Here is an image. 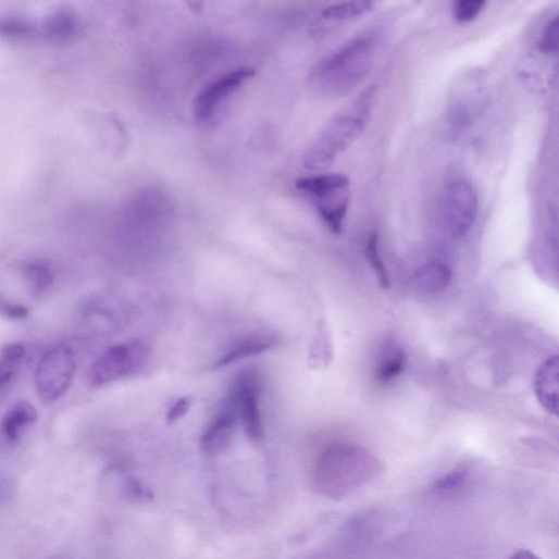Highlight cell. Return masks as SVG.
<instances>
[{
	"mask_svg": "<svg viewBox=\"0 0 559 559\" xmlns=\"http://www.w3.org/2000/svg\"><path fill=\"white\" fill-rule=\"evenodd\" d=\"M378 52V40L362 36L343 46L320 62L310 83L320 94L339 97L351 92L372 71Z\"/></svg>",
	"mask_w": 559,
	"mask_h": 559,
	"instance_id": "1",
	"label": "cell"
},
{
	"mask_svg": "<svg viewBox=\"0 0 559 559\" xmlns=\"http://www.w3.org/2000/svg\"><path fill=\"white\" fill-rule=\"evenodd\" d=\"M374 97L375 87H372L351 109L338 114L325 126L305 154L307 169H327L351 147L365 128Z\"/></svg>",
	"mask_w": 559,
	"mask_h": 559,
	"instance_id": "2",
	"label": "cell"
},
{
	"mask_svg": "<svg viewBox=\"0 0 559 559\" xmlns=\"http://www.w3.org/2000/svg\"><path fill=\"white\" fill-rule=\"evenodd\" d=\"M77 371V356L70 345L49 350L39 361L35 386L40 400L54 403L70 390Z\"/></svg>",
	"mask_w": 559,
	"mask_h": 559,
	"instance_id": "3",
	"label": "cell"
},
{
	"mask_svg": "<svg viewBox=\"0 0 559 559\" xmlns=\"http://www.w3.org/2000/svg\"><path fill=\"white\" fill-rule=\"evenodd\" d=\"M147 359V348L138 341L114 346L94 363L88 381L94 387L113 383L139 371Z\"/></svg>",
	"mask_w": 559,
	"mask_h": 559,
	"instance_id": "4",
	"label": "cell"
},
{
	"mask_svg": "<svg viewBox=\"0 0 559 559\" xmlns=\"http://www.w3.org/2000/svg\"><path fill=\"white\" fill-rule=\"evenodd\" d=\"M260 395L261 385L257 373L245 371L233 383L228 397L246 436L252 443H260L264 435Z\"/></svg>",
	"mask_w": 559,
	"mask_h": 559,
	"instance_id": "5",
	"label": "cell"
},
{
	"mask_svg": "<svg viewBox=\"0 0 559 559\" xmlns=\"http://www.w3.org/2000/svg\"><path fill=\"white\" fill-rule=\"evenodd\" d=\"M443 211L451 236L460 238L467 235L479 213V198L473 185L464 179L452 181L445 190Z\"/></svg>",
	"mask_w": 559,
	"mask_h": 559,
	"instance_id": "6",
	"label": "cell"
},
{
	"mask_svg": "<svg viewBox=\"0 0 559 559\" xmlns=\"http://www.w3.org/2000/svg\"><path fill=\"white\" fill-rule=\"evenodd\" d=\"M250 67H239L228 72L207 85L194 101V115L199 123H209L213 120L222 105L254 76Z\"/></svg>",
	"mask_w": 559,
	"mask_h": 559,
	"instance_id": "7",
	"label": "cell"
},
{
	"mask_svg": "<svg viewBox=\"0 0 559 559\" xmlns=\"http://www.w3.org/2000/svg\"><path fill=\"white\" fill-rule=\"evenodd\" d=\"M237 417L234 408L227 401L215 418L204 430L200 445L202 450L210 456H215L226 450L232 442Z\"/></svg>",
	"mask_w": 559,
	"mask_h": 559,
	"instance_id": "8",
	"label": "cell"
},
{
	"mask_svg": "<svg viewBox=\"0 0 559 559\" xmlns=\"http://www.w3.org/2000/svg\"><path fill=\"white\" fill-rule=\"evenodd\" d=\"M278 340L266 334H256L240 338L215 362L214 369H221L238 361L260 356L275 348Z\"/></svg>",
	"mask_w": 559,
	"mask_h": 559,
	"instance_id": "9",
	"label": "cell"
},
{
	"mask_svg": "<svg viewBox=\"0 0 559 559\" xmlns=\"http://www.w3.org/2000/svg\"><path fill=\"white\" fill-rule=\"evenodd\" d=\"M37 421V409L28 401H21L0 422V434L9 444H16Z\"/></svg>",
	"mask_w": 559,
	"mask_h": 559,
	"instance_id": "10",
	"label": "cell"
},
{
	"mask_svg": "<svg viewBox=\"0 0 559 559\" xmlns=\"http://www.w3.org/2000/svg\"><path fill=\"white\" fill-rule=\"evenodd\" d=\"M20 272L28 293L40 298L48 294L55 283V271L50 261L46 259H30L24 261Z\"/></svg>",
	"mask_w": 559,
	"mask_h": 559,
	"instance_id": "11",
	"label": "cell"
},
{
	"mask_svg": "<svg viewBox=\"0 0 559 559\" xmlns=\"http://www.w3.org/2000/svg\"><path fill=\"white\" fill-rule=\"evenodd\" d=\"M535 394L539 405L549 414L558 415V360L548 359L539 368L535 377Z\"/></svg>",
	"mask_w": 559,
	"mask_h": 559,
	"instance_id": "12",
	"label": "cell"
},
{
	"mask_svg": "<svg viewBox=\"0 0 559 559\" xmlns=\"http://www.w3.org/2000/svg\"><path fill=\"white\" fill-rule=\"evenodd\" d=\"M296 185L300 191L314 201L324 196L348 189L350 181L343 174H323L300 178Z\"/></svg>",
	"mask_w": 559,
	"mask_h": 559,
	"instance_id": "13",
	"label": "cell"
},
{
	"mask_svg": "<svg viewBox=\"0 0 559 559\" xmlns=\"http://www.w3.org/2000/svg\"><path fill=\"white\" fill-rule=\"evenodd\" d=\"M349 200L348 189L314 200L322 219L335 233H340L343 229Z\"/></svg>",
	"mask_w": 559,
	"mask_h": 559,
	"instance_id": "14",
	"label": "cell"
},
{
	"mask_svg": "<svg viewBox=\"0 0 559 559\" xmlns=\"http://www.w3.org/2000/svg\"><path fill=\"white\" fill-rule=\"evenodd\" d=\"M407 367V355L403 348L389 341L385 344L376 368V378L382 384L397 380Z\"/></svg>",
	"mask_w": 559,
	"mask_h": 559,
	"instance_id": "15",
	"label": "cell"
},
{
	"mask_svg": "<svg viewBox=\"0 0 559 559\" xmlns=\"http://www.w3.org/2000/svg\"><path fill=\"white\" fill-rule=\"evenodd\" d=\"M450 268L438 261H432L419 268L415 278L418 287L426 294L445 290L451 282Z\"/></svg>",
	"mask_w": 559,
	"mask_h": 559,
	"instance_id": "16",
	"label": "cell"
},
{
	"mask_svg": "<svg viewBox=\"0 0 559 559\" xmlns=\"http://www.w3.org/2000/svg\"><path fill=\"white\" fill-rule=\"evenodd\" d=\"M26 358L22 344H9L0 349V390L5 389L21 372Z\"/></svg>",
	"mask_w": 559,
	"mask_h": 559,
	"instance_id": "17",
	"label": "cell"
},
{
	"mask_svg": "<svg viewBox=\"0 0 559 559\" xmlns=\"http://www.w3.org/2000/svg\"><path fill=\"white\" fill-rule=\"evenodd\" d=\"M333 353V345L328 331L321 324L310 350V364L313 369L325 368L331 363Z\"/></svg>",
	"mask_w": 559,
	"mask_h": 559,
	"instance_id": "18",
	"label": "cell"
},
{
	"mask_svg": "<svg viewBox=\"0 0 559 559\" xmlns=\"http://www.w3.org/2000/svg\"><path fill=\"white\" fill-rule=\"evenodd\" d=\"M371 2H347L333 5L325 10L323 17L328 21L344 22L356 20L373 11Z\"/></svg>",
	"mask_w": 559,
	"mask_h": 559,
	"instance_id": "19",
	"label": "cell"
},
{
	"mask_svg": "<svg viewBox=\"0 0 559 559\" xmlns=\"http://www.w3.org/2000/svg\"><path fill=\"white\" fill-rule=\"evenodd\" d=\"M367 257L377 275L378 282L384 289L390 288V280L378 247V235L372 233L367 241Z\"/></svg>",
	"mask_w": 559,
	"mask_h": 559,
	"instance_id": "20",
	"label": "cell"
},
{
	"mask_svg": "<svg viewBox=\"0 0 559 559\" xmlns=\"http://www.w3.org/2000/svg\"><path fill=\"white\" fill-rule=\"evenodd\" d=\"M485 5L483 0H461L455 5L454 17L461 24L471 23L482 13Z\"/></svg>",
	"mask_w": 559,
	"mask_h": 559,
	"instance_id": "21",
	"label": "cell"
},
{
	"mask_svg": "<svg viewBox=\"0 0 559 559\" xmlns=\"http://www.w3.org/2000/svg\"><path fill=\"white\" fill-rule=\"evenodd\" d=\"M29 310L24 305L12 298L0 295V318L9 321H22L27 319Z\"/></svg>",
	"mask_w": 559,
	"mask_h": 559,
	"instance_id": "22",
	"label": "cell"
},
{
	"mask_svg": "<svg viewBox=\"0 0 559 559\" xmlns=\"http://www.w3.org/2000/svg\"><path fill=\"white\" fill-rule=\"evenodd\" d=\"M538 50L544 54H552L558 50V17L555 16L545 26L538 40Z\"/></svg>",
	"mask_w": 559,
	"mask_h": 559,
	"instance_id": "23",
	"label": "cell"
},
{
	"mask_svg": "<svg viewBox=\"0 0 559 559\" xmlns=\"http://www.w3.org/2000/svg\"><path fill=\"white\" fill-rule=\"evenodd\" d=\"M192 399L189 397L181 398L170 408L166 421L169 424H174L183 419L192 406Z\"/></svg>",
	"mask_w": 559,
	"mask_h": 559,
	"instance_id": "24",
	"label": "cell"
},
{
	"mask_svg": "<svg viewBox=\"0 0 559 559\" xmlns=\"http://www.w3.org/2000/svg\"><path fill=\"white\" fill-rule=\"evenodd\" d=\"M126 492L131 498L145 500L146 498H151L152 495L149 489H147L142 483L137 480H132L127 487Z\"/></svg>",
	"mask_w": 559,
	"mask_h": 559,
	"instance_id": "25",
	"label": "cell"
},
{
	"mask_svg": "<svg viewBox=\"0 0 559 559\" xmlns=\"http://www.w3.org/2000/svg\"><path fill=\"white\" fill-rule=\"evenodd\" d=\"M509 559H542L530 549H520L515 551Z\"/></svg>",
	"mask_w": 559,
	"mask_h": 559,
	"instance_id": "26",
	"label": "cell"
}]
</instances>
